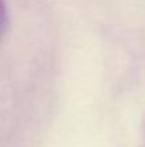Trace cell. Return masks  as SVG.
<instances>
[{
	"instance_id": "cell-1",
	"label": "cell",
	"mask_w": 145,
	"mask_h": 147,
	"mask_svg": "<svg viewBox=\"0 0 145 147\" xmlns=\"http://www.w3.org/2000/svg\"><path fill=\"white\" fill-rule=\"evenodd\" d=\"M7 29V9L4 0H0V40Z\"/></svg>"
}]
</instances>
